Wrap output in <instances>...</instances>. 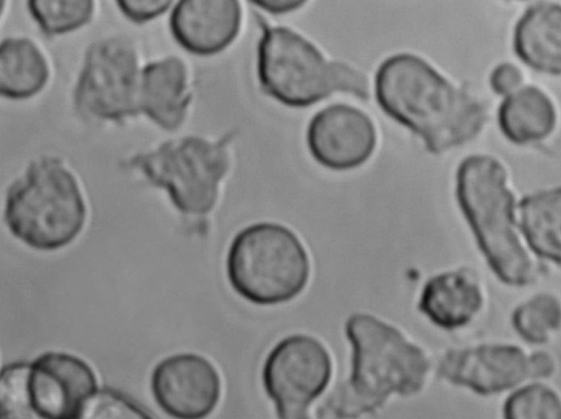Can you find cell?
<instances>
[{
  "label": "cell",
  "mask_w": 561,
  "mask_h": 419,
  "mask_svg": "<svg viewBox=\"0 0 561 419\" xmlns=\"http://www.w3.org/2000/svg\"><path fill=\"white\" fill-rule=\"evenodd\" d=\"M98 389L93 370L76 356L49 351L30 365L28 400L39 418L81 419Z\"/></svg>",
  "instance_id": "11"
},
{
  "label": "cell",
  "mask_w": 561,
  "mask_h": 419,
  "mask_svg": "<svg viewBox=\"0 0 561 419\" xmlns=\"http://www.w3.org/2000/svg\"><path fill=\"white\" fill-rule=\"evenodd\" d=\"M257 78L262 90L291 107H307L334 92L368 97L366 77L343 62L327 60L300 34L265 26L257 46Z\"/></svg>",
  "instance_id": "5"
},
{
  "label": "cell",
  "mask_w": 561,
  "mask_h": 419,
  "mask_svg": "<svg viewBox=\"0 0 561 419\" xmlns=\"http://www.w3.org/2000/svg\"><path fill=\"white\" fill-rule=\"evenodd\" d=\"M375 94L382 110L417 135L432 153L471 141L488 120L479 98L413 54H396L379 66Z\"/></svg>",
  "instance_id": "1"
},
{
  "label": "cell",
  "mask_w": 561,
  "mask_h": 419,
  "mask_svg": "<svg viewBox=\"0 0 561 419\" xmlns=\"http://www.w3.org/2000/svg\"><path fill=\"white\" fill-rule=\"evenodd\" d=\"M376 142L371 119L346 104L323 108L312 117L307 130V143L313 159L334 171L352 170L365 163Z\"/></svg>",
  "instance_id": "13"
},
{
  "label": "cell",
  "mask_w": 561,
  "mask_h": 419,
  "mask_svg": "<svg viewBox=\"0 0 561 419\" xmlns=\"http://www.w3.org/2000/svg\"><path fill=\"white\" fill-rule=\"evenodd\" d=\"M513 45L516 56L531 69L561 74V4L529 7L515 25Z\"/></svg>",
  "instance_id": "17"
},
{
  "label": "cell",
  "mask_w": 561,
  "mask_h": 419,
  "mask_svg": "<svg viewBox=\"0 0 561 419\" xmlns=\"http://www.w3.org/2000/svg\"><path fill=\"white\" fill-rule=\"evenodd\" d=\"M138 54L126 38L98 40L88 48L73 98L84 115L121 121L138 112Z\"/></svg>",
  "instance_id": "8"
},
{
  "label": "cell",
  "mask_w": 561,
  "mask_h": 419,
  "mask_svg": "<svg viewBox=\"0 0 561 419\" xmlns=\"http://www.w3.org/2000/svg\"><path fill=\"white\" fill-rule=\"evenodd\" d=\"M310 264L306 249L288 228L271 222L240 231L227 256V276L245 300L273 305L297 296L306 287Z\"/></svg>",
  "instance_id": "6"
},
{
  "label": "cell",
  "mask_w": 561,
  "mask_h": 419,
  "mask_svg": "<svg viewBox=\"0 0 561 419\" xmlns=\"http://www.w3.org/2000/svg\"><path fill=\"white\" fill-rule=\"evenodd\" d=\"M257 8L272 13L284 14L302 7L308 0H249Z\"/></svg>",
  "instance_id": "28"
},
{
  "label": "cell",
  "mask_w": 561,
  "mask_h": 419,
  "mask_svg": "<svg viewBox=\"0 0 561 419\" xmlns=\"http://www.w3.org/2000/svg\"><path fill=\"white\" fill-rule=\"evenodd\" d=\"M332 364L327 349L308 335H291L268 353L263 385L283 419L307 418L310 404L327 388Z\"/></svg>",
  "instance_id": "10"
},
{
  "label": "cell",
  "mask_w": 561,
  "mask_h": 419,
  "mask_svg": "<svg viewBox=\"0 0 561 419\" xmlns=\"http://www.w3.org/2000/svg\"><path fill=\"white\" fill-rule=\"evenodd\" d=\"M174 0H115L121 12L134 23H146L161 16Z\"/></svg>",
  "instance_id": "26"
},
{
  "label": "cell",
  "mask_w": 561,
  "mask_h": 419,
  "mask_svg": "<svg viewBox=\"0 0 561 419\" xmlns=\"http://www.w3.org/2000/svg\"><path fill=\"white\" fill-rule=\"evenodd\" d=\"M353 348L348 382L336 387L319 410L331 417H356L375 412L391 394L417 393L430 362L417 346L393 326L368 314H353L345 323Z\"/></svg>",
  "instance_id": "3"
},
{
  "label": "cell",
  "mask_w": 561,
  "mask_h": 419,
  "mask_svg": "<svg viewBox=\"0 0 561 419\" xmlns=\"http://www.w3.org/2000/svg\"><path fill=\"white\" fill-rule=\"evenodd\" d=\"M507 419H561V394L540 380L513 389L503 406Z\"/></svg>",
  "instance_id": "23"
},
{
  "label": "cell",
  "mask_w": 561,
  "mask_h": 419,
  "mask_svg": "<svg viewBox=\"0 0 561 419\" xmlns=\"http://www.w3.org/2000/svg\"><path fill=\"white\" fill-rule=\"evenodd\" d=\"M154 400L168 415L182 419L208 416L220 397V379L204 357L180 353L159 362L151 375Z\"/></svg>",
  "instance_id": "12"
},
{
  "label": "cell",
  "mask_w": 561,
  "mask_h": 419,
  "mask_svg": "<svg viewBox=\"0 0 561 419\" xmlns=\"http://www.w3.org/2000/svg\"><path fill=\"white\" fill-rule=\"evenodd\" d=\"M227 140L188 136L162 143L133 158L130 164L153 185L163 188L182 213H208L229 168Z\"/></svg>",
  "instance_id": "7"
},
{
  "label": "cell",
  "mask_w": 561,
  "mask_h": 419,
  "mask_svg": "<svg viewBox=\"0 0 561 419\" xmlns=\"http://www.w3.org/2000/svg\"><path fill=\"white\" fill-rule=\"evenodd\" d=\"M31 363L14 362L3 366L0 377V403L2 418H32L27 393Z\"/></svg>",
  "instance_id": "24"
},
{
  "label": "cell",
  "mask_w": 561,
  "mask_h": 419,
  "mask_svg": "<svg viewBox=\"0 0 561 419\" xmlns=\"http://www.w3.org/2000/svg\"><path fill=\"white\" fill-rule=\"evenodd\" d=\"M516 333L535 345L547 344L561 330V300L552 293H539L522 302L513 312Z\"/></svg>",
  "instance_id": "21"
},
{
  "label": "cell",
  "mask_w": 561,
  "mask_h": 419,
  "mask_svg": "<svg viewBox=\"0 0 561 419\" xmlns=\"http://www.w3.org/2000/svg\"><path fill=\"white\" fill-rule=\"evenodd\" d=\"M141 407L112 388L98 389L88 403L83 418H149Z\"/></svg>",
  "instance_id": "25"
},
{
  "label": "cell",
  "mask_w": 561,
  "mask_h": 419,
  "mask_svg": "<svg viewBox=\"0 0 561 419\" xmlns=\"http://www.w3.org/2000/svg\"><path fill=\"white\" fill-rule=\"evenodd\" d=\"M27 9L43 33L56 36L88 24L93 16L94 0H27Z\"/></svg>",
  "instance_id": "22"
},
{
  "label": "cell",
  "mask_w": 561,
  "mask_h": 419,
  "mask_svg": "<svg viewBox=\"0 0 561 419\" xmlns=\"http://www.w3.org/2000/svg\"><path fill=\"white\" fill-rule=\"evenodd\" d=\"M456 197L497 278L513 287L535 282L540 265L520 230L505 166L486 154L467 156L456 173Z\"/></svg>",
  "instance_id": "2"
},
{
  "label": "cell",
  "mask_w": 561,
  "mask_h": 419,
  "mask_svg": "<svg viewBox=\"0 0 561 419\" xmlns=\"http://www.w3.org/2000/svg\"><path fill=\"white\" fill-rule=\"evenodd\" d=\"M49 78L46 58L24 37H9L0 48V92L10 100H25L39 93Z\"/></svg>",
  "instance_id": "20"
},
{
  "label": "cell",
  "mask_w": 561,
  "mask_h": 419,
  "mask_svg": "<svg viewBox=\"0 0 561 419\" xmlns=\"http://www.w3.org/2000/svg\"><path fill=\"white\" fill-rule=\"evenodd\" d=\"M518 221L531 252L561 267V186L524 197Z\"/></svg>",
  "instance_id": "19"
},
{
  "label": "cell",
  "mask_w": 561,
  "mask_h": 419,
  "mask_svg": "<svg viewBox=\"0 0 561 419\" xmlns=\"http://www.w3.org/2000/svg\"><path fill=\"white\" fill-rule=\"evenodd\" d=\"M523 73L511 62L497 65L490 74V86L500 95H508L520 88Z\"/></svg>",
  "instance_id": "27"
},
{
  "label": "cell",
  "mask_w": 561,
  "mask_h": 419,
  "mask_svg": "<svg viewBox=\"0 0 561 419\" xmlns=\"http://www.w3.org/2000/svg\"><path fill=\"white\" fill-rule=\"evenodd\" d=\"M558 366V359L548 350L529 352L514 344H482L446 352L438 373L455 385L486 396L547 380Z\"/></svg>",
  "instance_id": "9"
},
{
  "label": "cell",
  "mask_w": 561,
  "mask_h": 419,
  "mask_svg": "<svg viewBox=\"0 0 561 419\" xmlns=\"http://www.w3.org/2000/svg\"><path fill=\"white\" fill-rule=\"evenodd\" d=\"M87 208L73 174L61 160L32 161L8 189L4 220L11 233L32 248L66 246L81 232Z\"/></svg>",
  "instance_id": "4"
},
{
  "label": "cell",
  "mask_w": 561,
  "mask_h": 419,
  "mask_svg": "<svg viewBox=\"0 0 561 419\" xmlns=\"http://www.w3.org/2000/svg\"><path fill=\"white\" fill-rule=\"evenodd\" d=\"M499 127L511 142L529 144L546 139L557 124L550 97L537 86H523L505 96L497 113Z\"/></svg>",
  "instance_id": "18"
},
{
  "label": "cell",
  "mask_w": 561,
  "mask_h": 419,
  "mask_svg": "<svg viewBox=\"0 0 561 419\" xmlns=\"http://www.w3.org/2000/svg\"><path fill=\"white\" fill-rule=\"evenodd\" d=\"M241 21L239 0H178L169 26L173 38L185 50L211 56L236 39Z\"/></svg>",
  "instance_id": "14"
},
{
  "label": "cell",
  "mask_w": 561,
  "mask_h": 419,
  "mask_svg": "<svg viewBox=\"0 0 561 419\" xmlns=\"http://www.w3.org/2000/svg\"><path fill=\"white\" fill-rule=\"evenodd\" d=\"M191 100L188 73L181 59L167 57L141 70L138 108L159 127L178 129L185 119Z\"/></svg>",
  "instance_id": "15"
},
{
  "label": "cell",
  "mask_w": 561,
  "mask_h": 419,
  "mask_svg": "<svg viewBox=\"0 0 561 419\" xmlns=\"http://www.w3.org/2000/svg\"><path fill=\"white\" fill-rule=\"evenodd\" d=\"M484 301V290L477 275L458 269L434 276L425 283L419 310L436 326L455 329L471 323Z\"/></svg>",
  "instance_id": "16"
}]
</instances>
